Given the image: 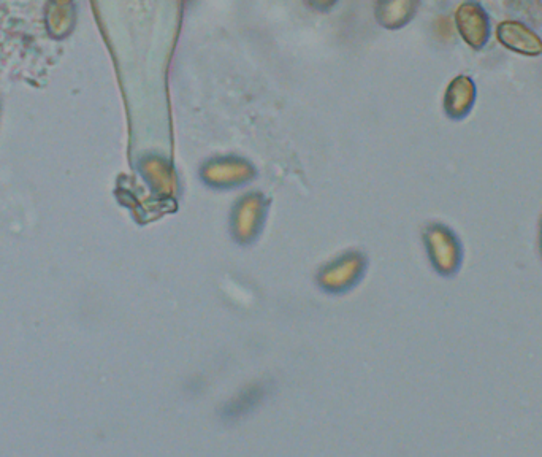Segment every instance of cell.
Masks as SVG:
<instances>
[{
	"instance_id": "cell-2",
	"label": "cell",
	"mask_w": 542,
	"mask_h": 457,
	"mask_svg": "<svg viewBox=\"0 0 542 457\" xmlns=\"http://www.w3.org/2000/svg\"><path fill=\"white\" fill-rule=\"evenodd\" d=\"M363 261L362 256L354 254V256H343L338 261L333 262L327 269L324 270L321 277V285L329 291H343V289L351 288L357 278L362 273Z\"/></svg>"
},
{
	"instance_id": "cell-1",
	"label": "cell",
	"mask_w": 542,
	"mask_h": 457,
	"mask_svg": "<svg viewBox=\"0 0 542 457\" xmlns=\"http://www.w3.org/2000/svg\"><path fill=\"white\" fill-rule=\"evenodd\" d=\"M425 250L433 269L441 277L451 278L459 273L465 250L459 235L443 223L428 224L424 231Z\"/></svg>"
},
{
	"instance_id": "cell-3",
	"label": "cell",
	"mask_w": 542,
	"mask_h": 457,
	"mask_svg": "<svg viewBox=\"0 0 542 457\" xmlns=\"http://www.w3.org/2000/svg\"><path fill=\"white\" fill-rule=\"evenodd\" d=\"M264 204L259 200H245L235 213V229L241 232V240H251L260 231L259 219L264 216Z\"/></svg>"
},
{
	"instance_id": "cell-5",
	"label": "cell",
	"mask_w": 542,
	"mask_h": 457,
	"mask_svg": "<svg viewBox=\"0 0 542 457\" xmlns=\"http://www.w3.org/2000/svg\"><path fill=\"white\" fill-rule=\"evenodd\" d=\"M538 246H539V254H541V259H542V215H541V219H539Z\"/></svg>"
},
{
	"instance_id": "cell-4",
	"label": "cell",
	"mask_w": 542,
	"mask_h": 457,
	"mask_svg": "<svg viewBox=\"0 0 542 457\" xmlns=\"http://www.w3.org/2000/svg\"><path fill=\"white\" fill-rule=\"evenodd\" d=\"M474 97H476V91L471 81L463 80L455 83L451 93L447 94V113L452 118H463L470 113Z\"/></svg>"
}]
</instances>
